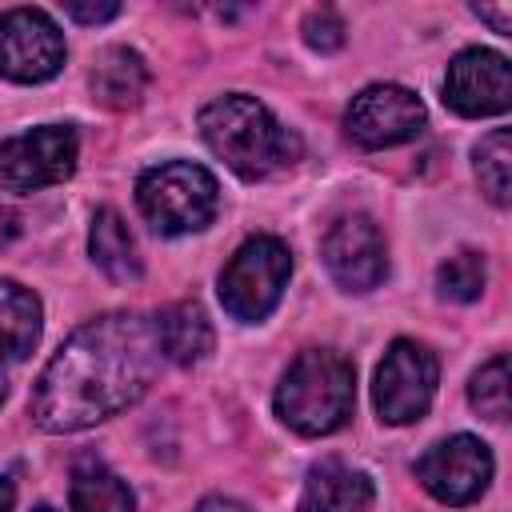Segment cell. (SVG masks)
Instances as JSON below:
<instances>
[{
	"mask_svg": "<svg viewBox=\"0 0 512 512\" xmlns=\"http://www.w3.org/2000/svg\"><path fill=\"white\" fill-rule=\"evenodd\" d=\"M92 96L104 104V108H116V112H128L140 104L144 88H148V64L136 48H124V44H112L96 56L92 64Z\"/></svg>",
	"mask_w": 512,
	"mask_h": 512,
	"instance_id": "cell-14",
	"label": "cell"
},
{
	"mask_svg": "<svg viewBox=\"0 0 512 512\" xmlns=\"http://www.w3.org/2000/svg\"><path fill=\"white\" fill-rule=\"evenodd\" d=\"M484 280H488V268H484V256H480L476 248H460V252H452V256L436 268V292H440L444 300H456V304L480 300Z\"/></svg>",
	"mask_w": 512,
	"mask_h": 512,
	"instance_id": "cell-20",
	"label": "cell"
},
{
	"mask_svg": "<svg viewBox=\"0 0 512 512\" xmlns=\"http://www.w3.org/2000/svg\"><path fill=\"white\" fill-rule=\"evenodd\" d=\"M88 252H92V264L104 276L120 280V284L140 280V272H144L140 268V252H136V240H132L128 224H124V216L116 208H96L92 228H88Z\"/></svg>",
	"mask_w": 512,
	"mask_h": 512,
	"instance_id": "cell-17",
	"label": "cell"
},
{
	"mask_svg": "<svg viewBox=\"0 0 512 512\" xmlns=\"http://www.w3.org/2000/svg\"><path fill=\"white\" fill-rule=\"evenodd\" d=\"M4 396H8V384H4V376H0V404H4Z\"/></svg>",
	"mask_w": 512,
	"mask_h": 512,
	"instance_id": "cell-28",
	"label": "cell"
},
{
	"mask_svg": "<svg viewBox=\"0 0 512 512\" xmlns=\"http://www.w3.org/2000/svg\"><path fill=\"white\" fill-rule=\"evenodd\" d=\"M64 32L44 8L0 12V76L16 84H44L64 68Z\"/></svg>",
	"mask_w": 512,
	"mask_h": 512,
	"instance_id": "cell-8",
	"label": "cell"
},
{
	"mask_svg": "<svg viewBox=\"0 0 512 512\" xmlns=\"http://www.w3.org/2000/svg\"><path fill=\"white\" fill-rule=\"evenodd\" d=\"M160 360L156 320L140 312H104L80 324L32 388L36 428L84 432L124 412L148 392Z\"/></svg>",
	"mask_w": 512,
	"mask_h": 512,
	"instance_id": "cell-1",
	"label": "cell"
},
{
	"mask_svg": "<svg viewBox=\"0 0 512 512\" xmlns=\"http://www.w3.org/2000/svg\"><path fill=\"white\" fill-rule=\"evenodd\" d=\"M476 180H480V192L496 204V208H508L512 200V132L508 128H492L480 144H476Z\"/></svg>",
	"mask_w": 512,
	"mask_h": 512,
	"instance_id": "cell-19",
	"label": "cell"
},
{
	"mask_svg": "<svg viewBox=\"0 0 512 512\" xmlns=\"http://www.w3.org/2000/svg\"><path fill=\"white\" fill-rule=\"evenodd\" d=\"M196 512H248V504L228 500V496H208V500L196 504Z\"/></svg>",
	"mask_w": 512,
	"mask_h": 512,
	"instance_id": "cell-25",
	"label": "cell"
},
{
	"mask_svg": "<svg viewBox=\"0 0 512 512\" xmlns=\"http://www.w3.org/2000/svg\"><path fill=\"white\" fill-rule=\"evenodd\" d=\"M12 504H16V488L8 476H0V512H12Z\"/></svg>",
	"mask_w": 512,
	"mask_h": 512,
	"instance_id": "cell-27",
	"label": "cell"
},
{
	"mask_svg": "<svg viewBox=\"0 0 512 512\" xmlns=\"http://www.w3.org/2000/svg\"><path fill=\"white\" fill-rule=\"evenodd\" d=\"M32 512H56V508H52V504H40V508H32Z\"/></svg>",
	"mask_w": 512,
	"mask_h": 512,
	"instance_id": "cell-29",
	"label": "cell"
},
{
	"mask_svg": "<svg viewBox=\"0 0 512 512\" xmlns=\"http://www.w3.org/2000/svg\"><path fill=\"white\" fill-rule=\"evenodd\" d=\"M80 140L72 124H40L20 136L0 140V188L36 192L64 184L76 172Z\"/></svg>",
	"mask_w": 512,
	"mask_h": 512,
	"instance_id": "cell-7",
	"label": "cell"
},
{
	"mask_svg": "<svg viewBox=\"0 0 512 512\" xmlns=\"http://www.w3.org/2000/svg\"><path fill=\"white\" fill-rule=\"evenodd\" d=\"M300 32H304V44L316 48V52H336L344 44V20L332 8H312L304 16Z\"/></svg>",
	"mask_w": 512,
	"mask_h": 512,
	"instance_id": "cell-22",
	"label": "cell"
},
{
	"mask_svg": "<svg viewBox=\"0 0 512 512\" xmlns=\"http://www.w3.org/2000/svg\"><path fill=\"white\" fill-rule=\"evenodd\" d=\"M44 328V308L40 296L16 280L0 276V364L24 360Z\"/></svg>",
	"mask_w": 512,
	"mask_h": 512,
	"instance_id": "cell-15",
	"label": "cell"
},
{
	"mask_svg": "<svg viewBox=\"0 0 512 512\" xmlns=\"http://www.w3.org/2000/svg\"><path fill=\"white\" fill-rule=\"evenodd\" d=\"M64 16H72L76 24H104L112 16H120V4L104 0V4H80V0H68L64 4Z\"/></svg>",
	"mask_w": 512,
	"mask_h": 512,
	"instance_id": "cell-23",
	"label": "cell"
},
{
	"mask_svg": "<svg viewBox=\"0 0 512 512\" xmlns=\"http://www.w3.org/2000/svg\"><path fill=\"white\" fill-rule=\"evenodd\" d=\"M496 472L492 448L468 432L448 436L440 444H432L420 460H416V480L424 484L428 496H436L440 504H472L488 480Z\"/></svg>",
	"mask_w": 512,
	"mask_h": 512,
	"instance_id": "cell-10",
	"label": "cell"
},
{
	"mask_svg": "<svg viewBox=\"0 0 512 512\" xmlns=\"http://www.w3.org/2000/svg\"><path fill=\"white\" fill-rule=\"evenodd\" d=\"M444 104L460 116H500L512 104V64L492 48H464L448 60Z\"/></svg>",
	"mask_w": 512,
	"mask_h": 512,
	"instance_id": "cell-12",
	"label": "cell"
},
{
	"mask_svg": "<svg viewBox=\"0 0 512 512\" xmlns=\"http://www.w3.org/2000/svg\"><path fill=\"white\" fill-rule=\"evenodd\" d=\"M428 112L420 96L404 84H368L352 96L344 112V132L356 148H392L420 136Z\"/></svg>",
	"mask_w": 512,
	"mask_h": 512,
	"instance_id": "cell-9",
	"label": "cell"
},
{
	"mask_svg": "<svg viewBox=\"0 0 512 512\" xmlns=\"http://www.w3.org/2000/svg\"><path fill=\"white\" fill-rule=\"evenodd\" d=\"M16 232H20V220H16V212L0 204V248H8V244L16 240Z\"/></svg>",
	"mask_w": 512,
	"mask_h": 512,
	"instance_id": "cell-26",
	"label": "cell"
},
{
	"mask_svg": "<svg viewBox=\"0 0 512 512\" xmlns=\"http://www.w3.org/2000/svg\"><path fill=\"white\" fill-rule=\"evenodd\" d=\"M372 480L360 468H348L340 460H324L308 472L300 492V512H368L372 504Z\"/></svg>",
	"mask_w": 512,
	"mask_h": 512,
	"instance_id": "cell-13",
	"label": "cell"
},
{
	"mask_svg": "<svg viewBox=\"0 0 512 512\" xmlns=\"http://www.w3.org/2000/svg\"><path fill=\"white\" fill-rule=\"evenodd\" d=\"M436 380H440V364L420 340H408V336L392 340L372 380V400L380 420L384 424L420 420L436 396Z\"/></svg>",
	"mask_w": 512,
	"mask_h": 512,
	"instance_id": "cell-6",
	"label": "cell"
},
{
	"mask_svg": "<svg viewBox=\"0 0 512 512\" xmlns=\"http://www.w3.org/2000/svg\"><path fill=\"white\" fill-rule=\"evenodd\" d=\"M292 276V248L280 236H248L220 272V304L232 320L260 324L284 296Z\"/></svg>",
	"mask_w": 512,
	"mask_h": 512,
	"instance_id": "cell-5",
	"label": "cell"
},
{
	"mask_svg": "<svg viewBox=\"0 0 512 512\" xmlns=\"http://www.w3.org/2000/svg\"><path fill=\"white\" fill-rule=\"evenodd\" d=\"M156 340H160V352L172 360V364H200L216 336H212V320L204 316L200 304L192 300H180V304H168L160 316H156Z\"/></svg>",
	"mask_w": 512,
	"mask_h": 512,
	"instance_id": "cell-16",
	"label": "cell"
},
{
	"mask_svg": "<svg viewBox=\"0 0 512 512\" xmlns=\"http://www.w3.org/2000/svg\"><path fill=\"white\" fill-rule=\"evenodd\" d=\"M320 256H324L328 276L344 292H372L388 272L384 236H380L376 220L364 212H348V216L332 220V228L320 240Z\"/></svg>",
	"mask_w": 512,
	"mask_h": 512,
	"instance_id": "cell-11",
	"label": "cell"
},
{
	"mask_svg": "<svg viewBox=\"0 0 512 512\" xmlns=\"http://www.w3.org/2000/svg\"><path fill=\"white\" fill-rule=\"evenodd\" d=\"M468 404L484 416V420H508L512 412V388H508V356H492L488 364H480L472 372V384H468Z\"/></svg>",
	"mask_w": 512,
	"mask_h": 512,
	"instance_id": "cell-21",
	"label": "cell"
},
{
	"mask_svg": "<svg viewBox=\"0 0 512 512\" xmlns=\"http://www.w3.org/2000/svg\"><path fill=\"white\" fill-rule=\"evenodd\" d=\"M472 16L488 20V24H492V32H500V36H512V8H508V4H500V8H488V4H472Z\"/></svg>",
	"mask_w": 512,
	"mask_h": 512,
	"instance_id": "cell-24",
	"label": "cell"
},
{
	"mask_svg": "<svg viewBox=\"0 0 512 512\" xmlns=\"http://www.w3.org/2000/svg\"><path fill=\"white\" fill-rule=\"evenodd\" d=\"M352 404H356V368L332 348L300 352L276 388V416L300 436H328L344 428Z\"/></svg>",
	"mask_w": 512,
	"mask_h": 512,
	"instance_id": "cell-3",
	"label": "cell"
},
{
	"mask_svg": "<svg viewBox=\"0 0 512 512\" xmlns=\"http://www.w3.org/2000/svg\"><path fill=\"white\" fill-rule=\"evenodd\" d=\"M200 136L240 180H264L280 168H292L304 152L300 136L244 92H228L204 104Z\"/></svg>",
	"mask_w": 512,
	"mask_h": 512,
	"instance_id": "cell-2",
	"label": "cell"
},
{
	"mask_svg": "<svg viewBox=\"0 0 512 512\" xmlns=\"http://www.w3.org/2000/svg\"><path fill=\"white\" fill-rule=\"evenodd\" d=\"M68 500H72V512H132L136 508L132 488L108 464H100L92 456L76 460Z\"/></svg>",
	"mask_w": 512,
	"mask_h": 512,
	"instance_id": "cell-18",
	"label": "cell"
},
{
	"mask_svg": "<svg viewBox=\"0 0 512 512\" xmlns=\"http://www.w3.org/2000/svg\"><path fill=\"white\" fill-rule=\"evenodd\" d=\"M136 204H140V216L160 236H188L212 224L220 208V184L204 164L168 160L140 172Z\"/></svg>",
	"mask_w": 512,
	"mask_h": 512,
	"instance_id": "cell-4",
	"label": "cell"
}]
</instances>
